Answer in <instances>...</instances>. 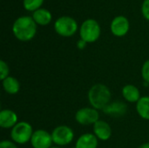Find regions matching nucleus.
<instances>
[{
	"instance_id": "nucleus-1",
	"label": "nucleus",
	"mask_w": 149,
	"mask_h": 148,
	"mask_svg": "<svg viewBox=\"0 0 149 148\" xmlns=\"http://www.w3.org/2000/svg\"><path fill=\"white\" fill-rule=\"evenodd\" d=\"M12 32L20 41L26 42L31 40L37 32V24L30 16H22L17 17L13 25Z\"/></svg>"
},
{
	"instance_id": "nucleus-2",
	"label": "nucleus",
	"mask_w": 149,
	"mask_h": 148,
	"mask_svg": "<svg viewBox=\"0 0 149 148\" xmlns=\"http://www.w3.org/2000/svg\"><path fill=\"white\" fill-rule=\"evenodd\" d=\"M111 92L103 84L93 85L88 92V100L91 106L96 110H104L111 100Z\"/></svg>"
},
{
	"instance_id": "nucleus-3",
	"label": "nucleus",
	"mask_w": 149,
	"mask_h": 148,
	"mask_svg": "<svg viewBox=\"0 0 149 148\" xmlns=\"http://www.w3.org/2000/svg\"><path fill=\"white\" fill-rule=\"evenodd\" d=\"M100 32L101 30L99 23L93 18L85 20L79 28L80 39L86 43H93L97 41L100 36Z\"/></svg>"
},
{
	"instance_id": "nucleus-4",
	"label": "nucleus",
	"mask_w": 149,
	"mask_h": 148,
	"mask_svg": "<svg viewBox=\"0 0 149 148\" xmlns=\"http://www.w3.org/2000/svg\"><path fill=\"white\" fill-rule=\"evenodd\" d=\"M33 134L32 126L25 121H21L17 123L10 132L11 140L17 144H25L31 141V136Z\"/></svg>"
},
{
	"instance_id": "nucleus-5",
	"label": "nucleus",
	"mask_w": 149,
	"mask_h": 148,
	"mask_svg": "<svg viewBox=\"0 0 149 148\" xmlns=\"http://www.w3.org/2000/svg\"><path fill=\"white\" fill-rule=\"evenodd\" d=\"M55 31L62 37H72L78 30L77 21L69 16L58 17L54 23Z\"/></svg>"
},
{
	"instance_id": "nucleus-6",
	"label": "nucleus",
	"mask_w": 149,
	"mask_h": 148,
	"mask_svg": "<svg viewBox=\"0 0 149 148\" xmlns=\"http://www.w3.org/2000/svg\"><path fill=\"white\" fill-rule=\"evenodd\" d=\"M51 134L53 143L58 146H66L70 144L74 138L73 131L67 126H57Z\"/></svg>"
},
{
	"instance_id": "nucleus-7",
	"label": "nucleus",
	"mask_w": 149,
	"mask_h": 148,
	"mask_svg": "<svg viewBox=\"0 0 149 148\" xmlns=\"http://www.w3.org/2000/svg\"><path fill=\"white\" fill-rule=\"evenodd\" d=\"M100 114L98 113V110L94 109L93 107H85L79 109L76 114H75V120L76 121L84 126L88 125H94L99 120Z\"/></svg>"
},
{
	"instance_id": "nucleus-8",
	"label": "nucleus",
	"mask_w": 149,
	"mask_h": 148,
	"mask_svg": "<svg viewBox=\"0 0 149 148\" xmlns=\"http://www.w3.org/2000/svg\"><path fill=\"white\" fill-rule=\"evenodd\" d=\"M53 143L52 134L45 130H37L33 132L31 139V144L33 148H51Z\"/></svg>"
},
{
	"instance_id": "nucleus-9",
	"label": "nucleus",
	"mask_w": 149,
	"mask_h": 148,
	"mask_svg": "<svg viewBox=\"0 0 149 148\" xmlns=\"http://www.w3.org/2000/svg\"><path fill=\"white\" fill-rule=\"evenodd\" d=\"M129 21L124 16L115 17L111 23L110 29L112 33L116 37H123L129 31Z\"/></svg>"
},
{
	"instance_id": "nucleus-10",
	"label": "nucleus",
	"mask_w": 149,
	"mask_h": 148,
	"mask_svg": "<svg viewBox=\"0 0 149 148\" xmlns=\"http://www.w3.org/2000/svg\"><path fill=\"white\" fill-rule=\"evenodd\" d=\"M94 135L100 140H107L112 136V129L108 123L103 120H98L93 125Z\"/></svg>"
},
{
	"instance_id": "nucleus-11",
	"label": "nucleus",
	"mask_w": 149,
	"mask_h": 148,
	"mask_svg": "<svg viewBox=\"0 0 149 148\" xmlns=\"http://www.w3.org/2000/svg\"><path fill=\"white\" fill-rule=\"evenodd\" d=\"M17 123V115L15 112L4 109L0 112V126L2 128H12Z\"/></svg>"
},
{
	"instance_id": "nucleus-12",
	"label": "nucleus",
	"mask_w": 149,
	"mask_h": 148,
	"mask_svg": "<svg viewBox=\"0 0 149 148\" xmlns=\"http://www.w3.org/2000/svg\"><path fill=\"white\" fill-rule=\"evenodd\" d=\"M127 105L120 101H114L110 103L103 111L106 114L113 117H120L127 113Z\"/></svg>"
},
{
	"instance_id": "nucleus-13",
	"label": "nucleus",
	"mask_w": 149,
	"mask_h": 148,
	"mask_svg": "<svg viewBox=\"0 0 149 148\" xmlns=\"http://www.w3.org/2000/svg\"><path fill=\"white\" fill-rule=\"evenodd\" d=\"M98 138L93 133H85L81 135L77 142L75 148H97Z\"/></svg>"
},
{
	"instance_id": "nucleus-14",
	"label": "nucleus",
	"mask_w": 149,
	"mask_h": 148,
	"mask_svg": "<svg viewBox=\"0 0 149 148\" xmlns=\"http://www.w3.org/2000/svg\"><path fill=\"white\" fill-rule=\"evenodd\" d=\"M32 18L36 22L37 24L39 25H47L51 23L52 16L50 10L45 8H40L35 10L32 14Z\"/></svg>"
},
{
	"instance_id": "nucleus-15",
	"label": "nucleus",
	"mask_w": 149,
	"mask_h": 148,
	"mask_svg": "<svg viewBox=\"0 0 149 148\" xmlns=\"http://www.w3.org/2000/svg\"><path fill=\"white\" fill-rule=\"evenodd\" d=\"M122 95L126 100L128 102L134 103L138 102L139 99L141 98L139 89L134 85H127L122 89Z\"/></svg>"
},
{
	"instance_id": "nucleus-16",
	"label": "nucleus",
	"mask_w": 149,
	"mask_h": 148,
	"mask_svg": "<svg viewBox=\"0 0 149 148\" xmlns=\"http://www.w3.org/2000/svg\"><path fill=\"white\" fill-rule=\"evenodd\" d=\"M2 84L4 91L9 94H17L20 90V84L18 80L13 77L8 76L6 79L2 80Z\"/></svg>"
},
{
	"instance_id": "nucleus-17",
	"label": "nucleus",
	"mask_w": 149,
	"mask_h": 148,
	"mask_svg": "<svg viewBox=\"0 0 149 148\" xmlns=\"http://www.w3.org/2000/svg\"><path fill=\"white\" fill-rule=\"evenodd\" d=\"M138 114L144 120H149V97H141L136 104Z\"/></svg>"
},
{
	"instance_id": "nucleus-18",
	"label": "nucleus",
	"mask_w": 149,
	"mask_h": 148,
	"mask_svg": "<svg viewBox=\"0 0 149 148\" xmlns=\"http://www.w3.org/2000/svg\"><path fill=\"white\" fill-rule=\"evenodd\" d=\"M45 0H24L23 5L24 8L28 11H35L40 9Z\"/></svg>"
},
{
	"instance_id": "nucleus-19",
	"label": "nucleus",
	"mask_w": 149,
	"mask_h": 148,
	"mask_svg": "<svg viewBox=\"0 0 149 148\" xmlns=\"http://www.w3.org/2000/svg\"><path fill=\"white\" fill-rule=\"evenodd\" d=\"M9 76V66L6 62L0 60V79L3 80Z\"/></svg>"
},
{
	"instance_id": "nucleus-20",
	"label": "nucleus",
	"mask_w": 149,
	"mask_h": 148,
	"mask_svg": "<svg viewBox=\"0 0 149 148\" xmlns=\"http://www.w3.org/2000/svg\"><path fill=\"white\" fill-rule=\"evenodd\" d=\"M141 75H142V78L145 80V82L149 84V59L147 60L142 65Z\"/></svg>"
},
{
	"instance_id": "nucleus-21",
	"label": "nucleus",
	"mask_w": 149,
	"mask_h": 148,
	"mask_svg": "<svg viewBox=\"0 0 149 148\" xmlns=\"http://www.w3.org/2000/svg\"><path fill=\"white\" fill-rule=\"evenodd\" d=\"M141 12L143 17L149 21V0H144L141 5Z\"/></svg>"
},
{
	"instance_id": "nucleus-22",
	"label": "nucleus",
	"mask_w": 149,
	"mask_h": 148,
	"mask_svg": "<svg viewBox=\"0 0 149 148\" xmlns=\"http://www.w3.org/2000/svg\"><path fill=\"white\" fill-rule=\"evenodd\" d=\"M0 148H17L14 142L10 140H3L0 143Z\"/></svg>"
},
{
	"instance_id": "nucleus-23",
	"label": "nucleus",
	"mask_w": 149,
	"mask_h": 148,
	"mask_svg": "<svg viewBox=\"0 0 149 148\" xmlns=\"http://www.w3.org/2000/svg\"><path fill=\"white\" fill-rule=\"evenodd\" d=\"M86 41H84V40H82V39H79V41H78V43H77V46H78V48L79 49H80V50H82V49H84L86 46Z\"/></svg>"
},
{
	"instance_id": "nucleus-24",
	"label": "nucleus",
	"mask_w": 149,
	"mask_h": 148,
	"mask_svg": "<svg viewBox=\"0 0 149 148\" xmlns=\"http://www.w3.org/2000/svg\"><path fill=\"white\" fill-rule=\"evenodd\" d=\"M139 148H149V142L148 143H145L143 145H141V147H139Z\"/></svg>"
},
{
	"instance_id": "nucleus-25",
	"label": "nucleus",
	"mask_w": 149,
	"mask_h": 148,
	"mask_svg": "<svg viewBox=\"0 0 149 148\" xmlns=\"http://www.w3.org/2000/svg\"><path fill=\"white\" fill-rule=\"evenodd\" d=\"M51 148H60V147H51Z\"/></svg>"
}]
</instances>
